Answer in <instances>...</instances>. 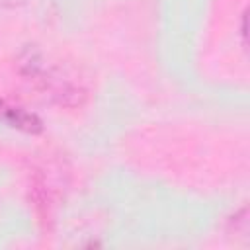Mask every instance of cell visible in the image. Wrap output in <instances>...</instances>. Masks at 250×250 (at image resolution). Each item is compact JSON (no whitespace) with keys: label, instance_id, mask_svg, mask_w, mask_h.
<instances>
[{"label":"cell","instance_id":"6da1fadb","mask_svg":"<svg viewBox=\"0 0 250 250\" xmlns=\"http://www.w3.org/2000/svg\"><path fill=\"white\" fill-rule=\"evenodd\" d=\"M8 121L16 127H21V129H27V131H33V129H39V121L35 115H29L25 113L23 109H8Z\"/></svg>","mask_w":250,"mask_h":250}]
</instances>
